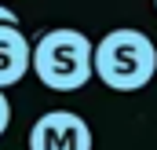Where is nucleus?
Instances as JSON below:
<instances>
[{"mask_svg":"<svg viewBox=\"0 0 157 150\" xmlns=\"http://www.w3.org/2000/svg\"><path fill=\"white\" fill-rule=\"evenodd\" d=\"M91 73L110 92H143L157 77V44L143 30H110L91 48Z\"/></svg>","mask_w":157,"mask_h":150,"instance_id":"1","label":"nucleus"},{"mask_svg":"<svg viewBox=\"0 0 157 150\" xmlns=\"http://www.w3.org/2000/svg\"><path fill=\"white\" fill-rule=\"evenodd\" d=\"M91 40L80 30H48L29 48V70L48 92H77L91 81Z\"/></svg>","mask_w":157,"mask_h":150,"instance_id":"2","label":"nucleus"},{"mask_svg":"<svg viewBox=\"0 0 157 150\" xmlns=\"http://www.w3.org/2000/svg\"><path fill=\"white\" fill-rule=\"evenodd\" d=\"M95 136L73 110H48L29 128V150H91Z\"/></svg>","mask_w":157,"mask_h":150,"instance_id":"3","label":"nucleus"},{"mask_svg":"<svg viewBox=\"0 0 157 150\" xmlns=\"http://www.w3.org/2000/svg\"><path fill=\"white\" fill-rule=\"evenodd\" d=\"M29 73V37L18 22H0V88L18 84Z\"/></svg>","mask_w":157,"mask_h":150,"instance_id":"4","label":"nucleus"},{"mask_svg":"<svg viewBox=\"0 0 157 150\" xmlns=\"http://www.w3.org/2000/svg\"><path fill=\"white\" fill-rule=\"evenodd\" d=\"M11 128V99H7V92L0 88V136Z\"/></svg>","mask_w":157,"mask_h":150,"instance_id":"5","label":"nucleus"},{"mask_svg":"<svg viewBox=\"0 0 157 150\" xmlns=\"http://www.w3.org/2000/svg\"><path fill=\"white\" fill-rule=\"evenodd\" d=\"M0 22H18V15H15L7 4H0Z\"/></svg>","mask_w":157,"mask_h":150,"instance_id":"6","label":"nucleus"},{"mask_svg":"<svg viewBox=\"0 0 157 150\" xmlns=\"http://www.w3.org/2000/svg\"><path fill=\"white\" fill-rule=\"evenodd\" d=\"M154 7H157V0H154Z\"/></svg>","mask_w":157,"mask_h":150,"instance_id":"7","label":"nucleus"}]
</instances>
